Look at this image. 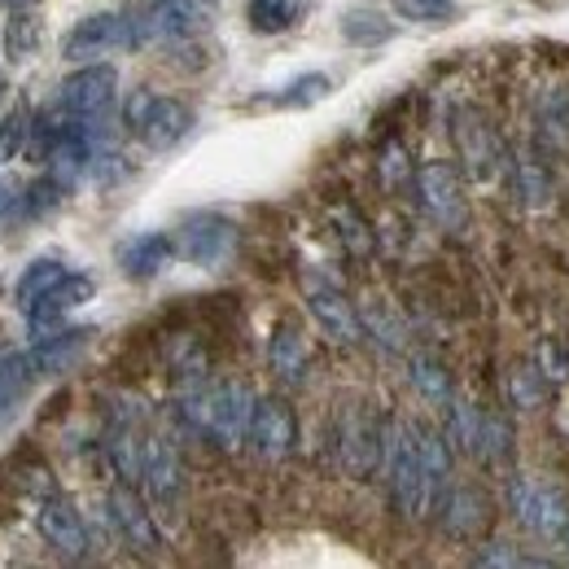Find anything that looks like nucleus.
<instances>
[{"mask_svg": "<svg viewBox=\"0 0 569 569\" xmlns=\"http://www.w3.org/2000/svg\"><path fill=\"white\" fill-rule=\"evenodd\" d=\"M302 298H307V311L311 320L320 325V333L338 347H359L368 333H363V316L359 307L338 289L333 281L316 277V272H302Z\"/></svg>", "mask_w": 569, "mask_h": 569, "instance_id": "nucleus-9", "label": "nucleus"}, {"mask_svg": "<svg viewBox=\"0 0 569 569\" xmlns=\"http://www.w3.org/2000/svg\"><path fill=\"white\" fill-rule=\"evenodd\" d=\"M36 526H40L44 543L53 548V557H62V561H88V526H83L79 508L67 496L40 499Z\"/></svg>", "mask_w": 569, "mask_h": 569, "instance_id": "nucleus-16", "label": "nucleus"}, {"mask_svg": "<svg viewBox=\"0 0 569 569\" xmlns=\"http://www.w3.org/2000/svg\"><path fill=\"white\" fill-rule=\"evenodd\" d=\"M408 377L417 386V395L429 399V403H451L456 399V381H451V368L438 356H412L408 359Z\"/></svg>", "mask_w": 569, "mask_h": 569, "instance_id": "nucleus-26", "label": "nucleus"}, {"mask_svg": "<svg viewBox=\"0 0 569 569\" xmlns=\"http://www.w3.org/2000/svg\"><path fill=\"white\" fill-rule=\"evenodd\" d=\"M386 487L390 503L403 521H421L433 508V482L421 460V429L417 421H386Z\"/></svg>", "mask_w": 569, "mask_h": 569, "instance_id": "nucleus-2", "label": "nucleus"}, {"mask_svg": "<svg viewBox=\"0 0 569 569\" xmlns=\"http://www.w3.org/2000/svg\"><path fill=\"white\" fill-rule=\"evenodd\" d=\"M92 293H97V281H92V277H83V272H67L62 281L53 284V289H49V293L27 311L31 338H49V333H58V329H62V320L71 316L74 307L92 302Z\"/></svg>", "mask_w": 569, "mask_h": 569, "instance_id": "nucleus-18", "label": "nucleus"}, {"mask_svg": "<svg viewBox=\"0 0 569 569\" xmlns=\"http://www.w3.org/2000/svg\"><path fill=\"white\" fill-rule=\"evenodd\" d=\"M92 338H97V329H58L49 338H36V347L27 351V359H31L36 377H62V372H71L74 363L83 359V351L92 347Z\"/></svg>", "mask_w": 569, "mask_h": 569, "instance_id": "nucleus-20", "label": "nucleus"}, {"mask_svg": "<svg viewBox=\"0 0 569 569\" xmlns=\"http://www.w3.org/2000/svg\"><path fill=\"white\" fill-rule=\"evenodd\" d=\"M119 101V71L106 62H83L58 83V110L67 119H101Z\"/></svg>", "mask_w": 569, "mask_h": 569, "instance_id": "nucleus-11", "label": "nucleus"}, {"mask_svg": "<svg viewBox=\"0 0 569 569\" xmlns=\"http://www.w3.org/2000/svg\"><path fill=\"white\" fill-rule=\"evenodd\" d=\"M566 548H569V530H566Z\"/></svg>", "mask_w": 569, "mask_h": 569, "instance_id": "nucleus-43", "label": "nucleus"}, {"mask_svg": "<svg viewBox=\"0 0 569 569\" xmlns=\"http://www.w3.org/2000/svg\"><path fill=\"white\" fill-rule=\"evenodd\" d=\"M214 0H153L137 18V49L141 44H180L202 36L214 22Z\"/></svg>", "mask_w": 569, "mask_h": 569, "instance_id": "nucleus-6", "label": "nucleus"}, {"mask_svg": "<svg viewBox=\"0 0 569 569\" xmlns=\"http://www.w3.org/2000/svg\"><path fill=\"white\" fill-rule=\"evenodd\" d=\"M0 207H4V193H0Z\"/></svg>", "mask_w": 569, "mask_h": 569, "instance_id": "nucleus-44", "label": "nucleus"}, {"mask_svg": "<svg viewBox=\"0 0 569 569\" xmlns=\"http://www.w3.org/2000/svg\"><path fill=\"white\" fill-rule=\"evenodd\" d=\"M246 442H250V451L259 460H284V456H293V447H298V417H293V408L284 403L281 395L254 399V417H250Z\"/></svg>", "mask_w": 569, "mask_h": 569, "instance_id": "nucleus-15", "label": "nucleus"}, {"mask_svg": "<svg viewBox=\"0 0 569 569\" xmlns=\"http://www.w3.org/2000/svg\"><path fill=\"white\" fill-rule=\"evenodd\" d=\"M31 4H40V0H0V9H9V13L13 9H31Z\"/></svg>", "mask_w": 569, "mask_h": 569, "instance_id": "nucleus-41", "label": "nucleus"}, {"mask_svg": "<svg viewBox=\"0 0 569 569\" xmlns=\"http://www.w3.org/2000/svg\"><path fill=\"white\" fill-rule=\"evenodd\" d=\"M478 426H482V408H473V403H465V399H451V403H447L442 433H447V442H451L456 451H469V456H473V447H478Z\"/></svg>", "mask_w": 569, "mask_h": 569, "instance_id": "nucleus-31", "label": "nucleus"}, {"mask_svg": "<svg viewBox=\"0 0 569 569\" xmlns=\"http://www.w3.org/2000/svg\"><path fill=\"white\" fill-rule=\"evenodd\" d=\"M119 49H137V18H128V13H88L62 40V58L74 67L97 62V58L119 53Z\"/></svg>", "mask_w": 569, "mask_h": 569, "instance_id": "nucleus-10", "label": "nucleus"}, {"mask_svg": "<svg viewBox=\"0 0 569 569\" xmlns=\"http://www.w3.org/2000/svg\"><path fill=\"white\" fill-rule=\"evenodd\" d=\"M106 512H110V526L119 530V539H123L137 557H158V552H162V530H158V521H153L149 503L137 496V487H132V482L110 487V496H106Z\"/></svg>", "mask_w": 569, "mask_h": 569, "instance_id": "nucleus-13", "label": "nucleus"}, {"mask_svg": "<svg viewBox=\"0 0 569 569\" xmlns=\"http://www.w3.org/2000/svg\"><path fill=\"white\" fill-rule=\"evenodd\" d=\"M535 363L543 368V377H548V381H569V356L557 347V342H543V347H539V356H535Z\"/></svg>", "mask_w": 569, "mask_h": 569, "instance_id": "nucleus-39", "label": "nucleus"}, {"mask_svg": "<svg viewBox=\"0 0 569 569\" xmlns=\"http://www.w3.org/2000/svg\"><path fill=\"white\" fill-rule=\"evenodd\" d=\"M433 512H438L442 535L447 539H460V543L482 539L491 530V521H496V503H491L487 491H478V487H447L438 496V503H433Z\"/></svg>", "mask_w": 569, "mask_h": 569, "instance_id": "nucleus-14", "label": "nucleus"}, {"mask_svg": "<svg viewBox=\"0 0 569 569\" xmlns=\"http://www.w3.org/2000/svg\"><path fill=\"white\" fill-rule=\"evenodd\" d=\"M535 153L543 162L569 158V88L552 83L535 101Z\"/></svg>", "mask_w": 569, "mask_h": 569, "instance_id": "nucleus-19", "label": "nucleus"}, {"mask_svg": "<svg viewBox=\"0 0 569 569\" xmlns=\"http://www.w3.org/2000/svg\"><path fill=\"white\" fill-rule=\"evenodd\" d=\"M333 451H338L342 473L363 482L386 465V426L356 403L333 421Z\"/></svg>", "mask_w": 569, "mask_h": 569, "instance_id": "nucleus-5", "label": "nucleus"}, {"mask_svg": "<svg viewBox=\"0 0 569 569\" xmlns=\"http://www.w3.org/2000/svg\"><path fill=\"white\" fill-rule=\"evenodd\" d=\"M31 110L18 101L4 119H0V158H18V153H27V141H31Z\"/></svg>", "mask_w": 569, "mask_h": 569, "instance_id": "nucleus-33", "label": "nucleus"}, {"mask_svg": "<svg viewBox=\"0 0 569 569\" xmlns=\"http://www.w3.org/2000/svg\"><path fill=\"white\" fill-rule=\"evenodd\" d=\"M171 259H176V237H167V232H141L119 246V268L132 281H153Z\"/></svg>", "mask_w": 569, "mask_h": 569, "instance_id": "nucleus-21", "label": "nucleus"}, {"mask_svg": "<svg viewBox=\"0 0 569 569\" xmlns=\"http://www.w3.org/2000/svg\"><path fill=\"white\" fill-rule=\"evenodd\" d=\"M67 272H71V268H67L62 259H36V263H27L22 277H18V284H13V302H18V311L27 316V311H31L53 284L62 281Z\"/></svg>", "mask_w": 569, "mask_h": 569, "instance_id": "nucleus-25", "label": "nucleus"}, {"mask_svg": "<svg viewBox=\"0 0 569 569\" xmlns=\"http://www.w3.org/2000/svg\"><path fill=\"white\" fill-rule=\"evenodd\" d=\"M508 508L512 517L535 535V539H566L569 530V503L561 499V491L535 482V478H512L508 482Z\"/></svg>", "mask_w": 569, "mask_h": 569, "instance_id": "nucleus-12", "label": "nucleus"}, {"mask_svg": "<svg viewBox=\"0 0 569 569\" xmlns=\"http://www.w3.org/2000/svg\"><path fill=\"white\" fill-rule=\"evenodd\" d=\"M4 92H9V79H4V71H0V101H4Z\"/></svg>", "mask_w": 569, "mask_h": 569, "instance_id": "nucleus-42", "label": "nucleus"}, {"mask_svg": "<svg viewBox=\"0 0 569 569\" xmlns=\"http://www.w3.org/2000/svg\"><path fill=\"white\" fill-rule=\"evenodd\" d=\"M62 193H71L67 184H58L53 176H44V180H36L22 198H18V207L27 211V219H44V214H53L62 207Z\"/></svg>", "mask_w": 569, "mask_h": 569, "instance_id": "nucleus-34", "label": "nucleus"}, {"mask_svg": "<svg viewBox=\"0 0 569 569\" xmlns=\"http://www.w3.org/2000/svg\"><path fill=\"white\" fill-rule=\"evenodd\" d=\"M40 44V22L27 13V9H13L9 13V27H4V53L9 62H27Z\"/></svg>", "mask_w": 569, "mask_h": 569, "instance_id": "nucleus-32", "label": "nucleus"}, {"mask_svg": "<svg viewBox=\"0 0 569 569\" xmlns=\"http://www.w3.org/2000/svg\"><path fill=\"white\" fill-rule=\"evenodd\" d=\"M342 36L351 44L372 49V44H386L395 36V22H386V13H377V9H347L342 13Z\"/></svg>", "mask_w": 569, "mask_h": 569, "instance_id": "nucleus-30", "label": "nucleus"}, {"mask_svg": "<svg viewBox=\"0 0 569 569\" xmlns=\"http://www.w3.org/2000/svg\"><path fill=\"white\" fill-rule=\"evenodd\" d=\"M548 386L552 381L543 377L539 363H512L503 372V395H508V408H517V412H539L548 403Z\"/></svg>", "mask_w": 569, "mask_h": 569, "instance_id": "nucleus-23", "label": "nucleus"}, {"mask_svg": "<svg viewBox=\"0 0 569 569\" xmlns=\"http://www.w3.org/2000/svg\"><path fill=\"white\" fill-rule=\"evenodd\" d=\"M333 228H338V241H342L356 259H368V254H372V228H368L356 211H338L333 214Z\"/></svg>", "mask_w": 569, "mask_h": 569, "instance_id": "nucleus-35", "label": "nucleus"}, {"mask_svg": "<svg viewBox=\"0 0 569 569\" xmlns=\"http://www.w3.org/2000/svg\"><path fill=\"white\" fill-rule=\"evenodd\" d=\"M473 566H530L521 552H512L508 543H487L478 557H473Z\"/></svg>", "mask_w": 569, "mask_h": 569, "instance_id": "nucleus-40", "label": "nucleus"}, {"mask_svg": "<svg viewBox=\"0 0 569 569\" xmlns=\"http://www.w3.org/2000/svg\"><path fill=\"white\" fill-rule=\"evenodd\" d=\"M395 13L408 22H447L456 18V0H395Z\"/></svg>", "mask_w": 569, "mask_h": 569, "instance_id": "nucleus-37", "label": "nucleus"}, {"mask_svg": "<svg viewBox=\"0 0 569 569\" xmlns=\"http://www.w3.org/2000/svg\"><path fill=\"white\" fill-rule=\"evenodd\" d=\"M473 456H478L482 465H491V469H499V465H508V460H512V426H508V417H499V412H482Z\"/></svg>", "mask_w": 569, "mask_h": 569, "instance_id": "nucleus-27", "label": "nucleus"}, {"mask_svg": "<svg viewBox=\"0 0 569 569\" xmlns=\"http://www.w3.org/2000/svg\"><path fill=\"white\" fill-rule=\"evenodd\" d=\"M508 180H512V193L526 202V207H543L552 184H548V167L539 153H512L508 158Z\"/></svg>", "mask_w": 569, "mask_h": 569, "instance_id": "nucleus-24", "label": "nucleus"}, {"mask_svg": "<svg viewBox=\"0 0 569 569\" xmlns=\"http://www.w3.org/2000/svg\"><path fill=\"white\" fill-rule=\"evenodd\" d=\"M123 123L141 137L144 149L167 153V149H176V144L193 132L198 119H193V110H189L184 101L158 97V92H149V88H137V92L128 97V106H123Z\"/></svg>", "mask_w": 569, "mask_h": 569, "instance_id": "nucleus-3", "label": "nucleus"}, {"mask_svg": "<svg viewBox=\"0 0 569 569\" xmlns=\"http://www.w3.org/2000/svg\"><path fill=\"white\" fill-rule=\"evenodd\" d=\"M232 254H237V223L223 214L198 211L176 228V259H184L193 268L219 272Z\"/></svg>", "mask_w": 569, "mask_h": 569, "instance_id": "nucleus-8", "label": "nucleus"}, {"mask_svg": "<svg viewBox=\"0 0 569 569\" xmlns=\"http://www.w3.org/2000/svg\"><path fill=\"white\" fill-rule=\"evenodd\" d=\"M412 189H417V202L421 211L442 228V232H460L469 223V202H465V180L451 162L433 158L421 162L417 176H412Z\"/></svg>", "mask_w": 569, "mask_h": 569, "instance_id": "nucleus-7", "label": "nucleus"}, {"mask_svg": "<svg viewBox=\"0 0 569 569\" xmlns=\"http://www.w3.org/2000/svg\"><path fill=\"white\" fill-rule=\"evenodd\" d=\"M451 141H456V158L465 162L469 180L487 184L496 180L499 171L508 167V149L499 141V132L491 128V119L478 110V106H456L451 110Z\"/></svg>", "mask_w": 569, "mask_h": 569, "instance_id": "nucleus-4", "label": "nucleus"}, {"mask_svg": "<svg viewBox=\"0 0 569 569\" xmlns=\"http://www.w3.org/2000/svg\"><path fill=\"white\" fill-rule=\"evenodd\" d=\"M268 368L281 377L284 386H302L307 381V338L298 325L281 320L268 338Z\"/></svg>", "mask_w": 569, "mask_h": 569, "instance_id": "nucleus-22", "label": "nucleus"}, {"mask_svg": "<svg viewBox=\"0 0 569 569\" xmlns=\"http://www.w3.org/2000/svg\"><path fill=\"white\" fill-rule=\"evenodd\" d=\"M329 92H333V79L311 71V74H298L293 83H284L281 92L272 97V106H281V110H311V106H320Z\"/></svg>", "mask_w": 569, "mask_h": 569, "instance_id": "nucleus-28", "label": "nucleus"}, {"mask_svg": "<svg viewBox=\"0 0 569 569\" xmlns=\"http://www.w3.org/2000/svg\"><path fill=\"white\" fill-rule=\"evenodd\" d=\"M298 9H302V0H250L246 18L259 36H281L298 22Z\"/></svg>", "mask_w": 569, "mask_h": 569, "instance_id": "nucleus-29", "label": "nucleus"}, {"mask_svg": "<svg viewBox=\"0 0 569 569\" xmlns=\"http://www.w3.org/2000/svg\"><path fill=\"white\" fill-rule=\"evenodd\" d=\"M250 417H254V395L241 381L207 377L202 386L180 390V421H184V429L202 433L219 451H237L246 442Z\"/></svg>", "mask_w": 569, "mask_h": 569, "instance_id": "nucleus-1", "label": "nucleus"}, {"mask_svg": "<svg viewBox=\"0 0 569 569\" xmlns=\"http://www.w3.org/2000/svg\"><path fill=\"white\" fill-rule=\"evenodd\" d=\"M141 482L149 491L153 508H171L180 491H184V465L171 438L162 433H144V456H141Z\"/></svg>", "mask_w": 569, "mask_h": 569, "instance_id": "nucleus-17", "label": "nucleus"}, {"mask_svg": "<svg viewBox=\"0 0 569 569\" xmlns=\"http://www.w3.org/2000/svg\"><path fill=\"white\" fill-rule=\"evenodd\" d=\"M363 333H368L377 347H386V351H399V347H403V329H399V320L386 316V307H368Z\"/></svg>", "mask_w": 569, "mask_h": 569, "instance_id": "nucleus-36", "label": "nucleus"}, {"mask_svg": "<svg viewBox=\"0 0 569 569\" xmlns=\"http://www.w3.org/2000/svg\"><path fill=\"white\" fill-rule=\"evenodd\" d=\"M417 171H408V153H403V144H386L381 149V180H386V189H395V184H403V180H412Z\"/></svg>", "mask_w": 569, "mask_h": 569, "instance_id": "nucleus-38", "label": "nucleus"}]
</instances>
